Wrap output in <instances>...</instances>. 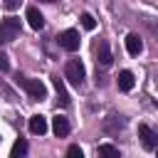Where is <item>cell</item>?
<instances>
[{
    "mask_svg": "<svg viewBox=\"0 0 158 158\" xmlns=\"http://www.w3.org/2000/svg\"><path fill=\"white\" fill-rule=\"evenodd\" d=\"M17 84L30 94V99H44L47 96V86L40 81V79H27V77H17Z\"/></svg>",
    "mask_w": 158,
    "mask_h": 158,
    "instance_id": "1",
    "label": "cell"
},
{
    "mask_svg": "<svg viewBox=\"0 0 158 158\" xmlns=\"http://www.w3.org/2000/svg\"><path fill=\"white\" fill-rule=\"evenodd\" d=\"M20 35V20L17 17H5L0 22V40L2 42H12Z\"/></svg>",
    "mask_w": 158,
    "mask_h": 158,
    "instance_id": "2",
    "label": "cell"
},
{
    "mask_svg": "<svg viewBox=\"0 0 158 158\" xmlns=\"http://www.w3.org/2000/svg\"><path fill=\"white\" fill-rule=\"evenodd\" d=\"M67 79L74 84V86H81V81H84V77H86V72H84V64L79 62V59H69L67 62Z\"/></svg>",
    "mask_w": 158,
    "mask_h": 158,
    "instance_id": "3",
    "label": "cell"
},
{
    "mask_svg": "<svg viewBox=\"0 0 158 158\" xmlns=\"http://www.w3.org/2000/svg\"><path fill=\"white\" fill-rule=\"evenodd\" d=\"M138 138H141V143H143L146 151H156V148H158V133H156L151 126L141 123V126H138Z\"/></svg>",
    "mask_w": 158,
    "mask_h": 158,
    "instance_id": "4",
    "label": "cell"
},
{
    "mask_svg": "<svg viewBox=\"0 0 158 158\" xmlns=\"http://www.w3.org/2000/svg\"><path fill=\"white\" fill-rule=\"evenodd\" d=\"M57 42H59V47H64L67 52H77V49H79V32H77V30H64V32H59Z\"/></svg>",
    "mask_w": 158,
    "mask_h": 158,
    "instance_id": "5",
    "label": "cell"
},
{
    "mask_svg": "<svg viewBox=\"0 0 158 158\" xmlns=\"http://www.w3.org/2000/svg\"><path fill=\"white\" fill-rule=\"evenodd\" d=\"M52 131H54V136H57V138H64V136L69 133V121H67L64 116H59V114H57V116L52 118Z\"/></svg>",
    "mask_w": 158,
    "mask_h": 158,
    "instance_id": "6",
    "label": "cell"
},
{
    "mask_svg": "<svg viewBox=\"0 0 158 158\" xmlns=\"http://www.w3.org/2000/svg\"><path fill=\"white\" fill-rule=\"evenodd\" d=\"M126 52H128V54H133V57L143 52V42H141V37H138V35H133V32H131V35H126Z\"/></svg>",
    "mask_w": 158,
    "mask_h": 158,
    "instance_id": "7",
    "label": "cell"
},
{
    "mask_svg": "<svg viewBox=\"0 0 158 158\" xmlns=\"http://www.w3.org/2000/svg\"><path fill=\"white\" fill-rule=\"evenodd\" d=\"M111 49H109V42H99V47H96V62L101 64V67H109L111 64Z\"/></svg>",
    "mask_w": 158,
    "mask_h": 158,
    "instance_id": "8",
    "label": "cell"
},
{
    "mask_svg": "<svg viewBox=\"0 0 158 158\" xmlns=\"http://www.w3.org/2000/svg\"><path fill=\"white\" fill-rule=\"evenodd\" d=\"M30 131H32L35 136H42V133L47 131V118H44L42 114H35V116H30Z\"/></svg>",
    "mask_w": 158,
    "mask_h": 158,
    "instance_id": "9",
    "label": "cell"
},
{
    "mask_svg": "<svg viewBox=\"0 0 158 158\" xmlns=\"http://www.w3.org/2000/svg\"><path fill=\"white\" fill-rule=\"evenodd\" d=\"M27 22H30L32 30H42L44 27V17H42V12L37 7H27Z\"/></svg>",
    "mask_w": 158,
    "mask_h": 158,
    "instance_id": "10",
    "label": "cell"
},
{
    "mask_svg": "<svg viewBox=\"0 0 158 158\" xmlns=\"http://www.w3.org/2000/svg\"><path fill=\"white\" fill-rule=\"evenodd\" d=\"M133 84H136L133 72H128V69L118 72V89H121V91H131V89H133Z\"/></svg>",
    "mask_w": 158,
    "mask_h": 158,
    "instance_id": "11",
    "label": "cell"
},
{
    "mask_svg": "<svg viewBox=\"0 0 158 158\" xmlns=\"http://www.w3.org/2000/svg\"><path fill=\"white\" fill-rule=\"evenodd\" d=\"M52 84H54V89H57L59 104H62V106H69V94H67V89H64V81H62L59 77H52Z\"/></svg>",
    "mask_w": 158,
    "mask_h": 158,
    "instance_id": "12",
    "label": "cell"
},
{
    "mask_svg": "<svg viewBox=\"0 0 158 158\" xmlns=\"http://www.w3.org/2000/svg\"><path fill=\"white\" fill-rule=\"evenodd\" d=\"M104 128L111 131V133H114V131H121V128H123V118H121V116H109V118L104 121Z\"/></svg>",
    "mask_w": 158,
    "mask_h": 158,
    "instance_id": "13",
    "label": "cell"
},
{
    "mask_svg": "<svg viewBox=\"0 0 158 158\" xmlns=\"http://www.w3.org/2000/svg\"><path fill=\"white\" fill-rule=\"evenodd\" d=\"M10 156H12V158H22V156H27V143H25L22 138H20V141H15V146H12Z\"/></svg>",
    "mask_w": 158,
    "mask_h": 158,
    "instance_id": "14",
    "label": "cell"
},
{
    "mask_svg": "<svg viewBox=\"0 0 158 158\" xmlns=\"http://www.w3.org/2000/svg\"><path fill=\"white\" fill-rule=\"evenodd\" d=\"M99 156H111V158H118L121 153H118V148H114V146L104 143V146H99Z\"/></svg>",
    "mask_w": 158,
    "mask_h": 158,
    "instance_id": "15",
    "label": "cell"
},
{
    "mask_svg": "<svg viewBox=\"0 0 158 158\" xmlns=\"http://www.w3.org/2000/svg\"><path fill=\"white\" fill-rule=\"evenodd\" d=\"M79 20H81V27H84V30H94V27H96V20H94L89 12H84Z\"/></svg>",
    "mask_w": 158,
    "mask_h": 158,
    "instance_id": "16",
    "label": "cell"
},
{
    "mask_svg": "<svg viewBox=\"0 0 158 158\" xmlns=\"http://www.w3.org/2000/svg\"><path fill=\"white\" fill-rule=\"evenodd\" d=\"M10 69V62H7V54L0 52V72H7Z\"/></svg>",
    "mask_w": 158,
    "mask_h": 158,
    "instance_id": "17",
    "label": "cell"
},
{
    "mask_svg": "<svg viewBox=\"0 0 158 158\" xmlns=\"http://www.w3.org/2000/svg\"><path fill=\"white\" fill-rule=\"evenodd\" d=\"M67 156H72V158H81V148H79V146H69Z\"/></svg>",
    "mask_w": 158,
    "mask_h": 158,
    "instance_id": "18",
    "label": "cell"
},
{
    "mask_svg": "<svg viewBox=\"0 0 158 158\" xmlns=\"http://www.w3.org/2000/svg\"><path fill=\"white\" fill-rule=\"evenodd\" d=\"M17 5H20V0H5V7H7V10H15Z\"/></svg>",
    "mask_w": 158,
    "mask_h": 158,
    "instance_id": "19",
    "label": "cell"
},
{
    "mask_svg": "<svg viewBox=\"0 0 158 158\" xmlns=\"http://www.w3.org/2000/svg\"><path fill=\"white\" fill-rule=\"evenodd\" d=\"M148 25H151V27H153V30H156V32H158V27H156V25H153V22H151V20H148Z\"/></svg>",
    "mask_w": 158,
    "mask_h": 158,
    "instance_id": "20",
    "label": "cell"
},
{
    "mask_svg": "<svg viewBox=\"0 0 158 158\" xmlns=\"http://www.w3.org/2000/svg\"><path fill=\"white\" fill-rule=\"evenodd\" d=\"M42 2H57V0H42Z\"/></svg>",
    "mask_w": 158,
    "mask_h": 158,
    "instance_id": "21",
    "label": "cell"
},
{
    "mask_svg": "<svg viewBox=\"0 0 158 158\" xmlns=\"http://www.w3.org/2000/svg\"><path fill=\"white\" fill-rule=\"evenodd\" d=\"M156 151H158V148H156Z\"/></svg>",
    "mask_w": 158,
    "mask_h": 158,
    "instance_id": "22",
    "label": "cell"
}]
</instances>
